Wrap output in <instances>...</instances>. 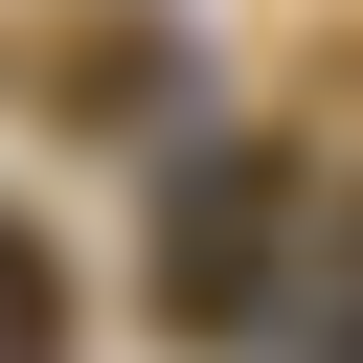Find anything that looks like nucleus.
<instances>
[{"mask_svg":"<svg viewBox=\"0 0 363 363\" xmlns=\"http://www.w3.org/2000/svg\"><path fill=\"white\" fill-rule=\"evenodd\" d=\"M250 295H272V159H250V136H204V159L159 182V318H182V340H227Z\"/></svg>","mask_w":363,"mask_h":363,"instance_id":"nucleus-1","label":"nucleus"},{"mask_svg":"<svg viewBox=\"0 0 363 363\" xmlns=\"http://www.w3.org/2000/svg\"><path fill=\"white\" fill-rule=\"evenodd\" d=\"M68 340V272H45V227H0V363H45Z\"/></svg>","mask_w":363,"mask_h":363,"instance_id":"nucleus-2","label":"nucleus"},{"mask_svg":"<svg viewBox=\"0 0 363 363\" xmlns=\"http://www.w3.org/2000/svg\"><path fill=\"white\" fill-rule=\"evenodd\" d=\"M318 363H363V204L318 227Z\"/></svg>","mask_w":363,"mask_h":363,"instance_id":"nucleus-3","label":"nucleus"}]
</instances>
